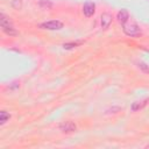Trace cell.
I'll use <instances>...</instances> for the list:
<instances>
[{"instance_id":"6da1fadb","label":"cell","mask_w":149,"mask_h":149,"mask_svg":"<svg viewBox=\"0 0 149 149\" xmlns=\"http://www.w3.org/2000/svg\"><path fill=\"white\" fill-rule=\"evenodd\" d=\"M122 29H123V33L127 36H130V37H137V36H140L142 34L140 27L137 24H135V23H133V24H126L125 23Z\"/></svg>"},{"instance_id":"7a4b0ae2","label":"cell","mask_w":149,"mask_h":149,"mask_svg":"<svg viewBox=\"0 0 149 149\" xmlns=\"http://www.w3.org/2000/svg\"><path fill=\"white\" fill-rule=\"evenodd\" d=\"M40 28L42 29H48V30H58L63 28V23L58 20H51V21H47L40 24Z\"/></svg>"},{"instance_id":"3957f363","label":"cell","mask_w":149,"mask_h":149,"mask_svg":"<svg viewBox=\"0 0 149 149\" xmlns=\"http://www.w3.org/2000/svg\"><path fill=\"white\" fill-rule=\"evenodd\" d=\"M59 129L63 132V133H72L77 129V126L74 122L72 121H64L59 125Z\"/></svg>"},{"instance_id":"277c9868","label":"cell","mask_w":149,"mask_h":149,"mask_svg":"<svg viewBox=\"0 0 149 149\" xmlns=\"http://www.w3.org/2000/svg\"><path fill=\"white\" fill-rule=\"evenodd\" d=\"M94 10H95V5H94V2L87 1V2L84 3V6H83V13H84V15H85L86 17L92 16V15L94 14Z\"/></svg>"},{"instance_id":"5b68a950","label":"cell","mask_w":149,"mask_h":149,"mask_svg":"<svg viewBox=\"0 0 149 149\" xmlns=\"http://www.w3.org/2000/svg\"><path fill=\"white\" fill-rule=\"evenodd\" d=\"M100 24H101V28L102 29H107L109 27V24L112 23V15L109 13H104L100 17Z\"/></svg>"},{"instance_id":"8992f818","label":"cell","mask_w":149,"mask_h":149,"mask_svg":"<svg viewBox=\"0 0 149 149\" xmlns=\"http://www.w3.org/2000/svg\"><path fill=\"white\" fill-rule=\"evenodd\" d=\"M116 19H118L119 23L125 24V23L128 21V19H129V13H128V10H127V9H121V10H119L118 14H116Z\"/></svg>"},{"instance_id":"52a82bcc","label":"cell","mask_w":149,"mask_h":149,"mask_svg":"<svg viewBox=\"0 0 149 149\" xmlns=\"http://www.w3.org/2000/svg\"><path fill=\"white\" fill-rule=\"evenodd\" d=\"M148 102H149V99H146V100H143V101H136V102H133V105H132L130 108H132L133 112H136V111L142 109Z\"/></svg>"},{"instance_id":"ba28073f","label":"cell","mask_w":149,"mask_h":149,"mask_svg":"<svg viewBox=\"0 0 149 149\" xmlns=\"http://www.w3.org/2000/svg\"><path fill=\"white\" fill-rule=\"evenodd\" d=\"M1 28H2V31L8 36H16L17 35V30L13 27V24L12 26H6V27H1Z\"/></svg>"},{"instance_id":"9c48e42d","label":"cell","mask_w":149,"mask_h":149,"mask_svg":"<svg viewBox=\"0 0 149 149\" xmlns=\"http://www.w3.org/2000/svg\"><path fill=\"white\" fill-rule=\"evenodd\" d=\"M0 24L1 27H6V26H12V20L9 16L5 15L3 13L0 14Z\"/></svg>"},{"instance_id":"30bf717a","label":"cell","mask_w":149,"mask_h":149,"mask_svg":"<svg viewBox=\"0 0 149 149\" xmlns=\"http://www.w3.org/2000/svg\"><path fill=\"white\" fill-rule=\"evenodd\" d=\"M9 118H10V114L7 113L6 111H1V112H0V123H1V125L6 123V121L9 120Z\"/></svg>"},{"instance_id":"8fae6325","label":"cell","mask_w":149,"mask_h":149,"mask_svg":"<svg viewBox=\"0 0 149 149\" xmlns=\"http://www.w3.org/2000/svg\"><path fill=\"white\" fill-rule=\"evenodd\" d=\"M38 5H40V7H42L44 9H50L52 7V2L49 0H40Z\"/></svg>"},{"instance_id":"7c38bea8","label":"cell","mask_w":149,"mask_h":149,"mask_svg":"<svg viewBox=\"0 0 149 149\" xmlns=\"http://www.w3.org/2000/svg\"><path fill=\"white\" fill-rule=\"evenodd\" d=\"M79 44H81V42H70V43H64L63 48L64 49H73L76 47H78Z\"/></svg>"},{"instance_id":"4fadbf2b","label":"cell","mask_w":149,"mask_h":149,"mask_svg":"<svg viewBox=\"0 0 149 149\" xmlns=\"http://www.w3.org/2000/svg\"><path fill=\"white\" fill-rule=\"evenodd\" d=\"M137 68H139L140 70H142L144 73H148V72H149V66H148L146 63H142V62L137 63Z\"/></svg>"},{"instance_id":"5bb4252c","label":"cell","mask_w":149,"mask_h":149,"mask_svg":"<svg viewBox=\"0 0 149 149\" xmlns=\"http://www.w3.org/2000/svg\"><path fill=\"white\" fill-rule=\"evenodd\" d=\"M12 6H13L15 9H20L21 6H22V2H21V0H13V1H12Z\"/></svg>"},{"instance_id":"9a60e30c","label":"cell","mask_w":149,"mask_h":149,"mask_svg":"<svg viewBox=\"0 0 149 149\" xmlns=\"http://www.w3.org/2000/svg\"><path fill=\"white\" fill-rule=\"evenodd\" d=\"M146 148H149V144H148V146H147V147H146Z\"/></svg>"}]
</instances>
